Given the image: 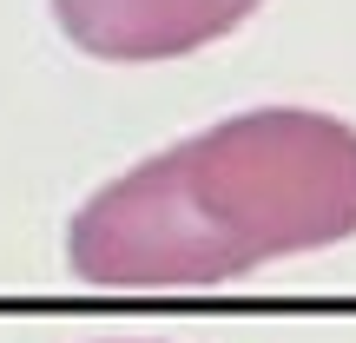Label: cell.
Listing matches in <instances>:
<instances>
[{
	"mask_svg": "<svg viewBox=\"0 0 356 343\" xmlns=\"http://www.w3.org/2000/svg\"><path fill=\"white\" fill-rule=\"evenodd\" d=\"M79 53L113 66H159L231 40L264 0H47Z\"/></svg>",
	"mask_w": 356,
	"mask_h": 343,
	"instance_id": "cell-2",
	"label": "cell"
},
{
	"mask_svg": "<svg viewBox=\"0 0 356 343\" xmlns=\"http://www.w3.org/2000/svg\"><path fill=\"white\" fill-rule=\"evenodd\" d=\"M343 238H356V126L317 106H251L106 178L66 225V264L99 291H211Z\"/></svg>",
	"mask_w": 356,
	"mask_h": 343,
	"instance_id": "cell-1",
	"label": "cell"
}]
</instances>
